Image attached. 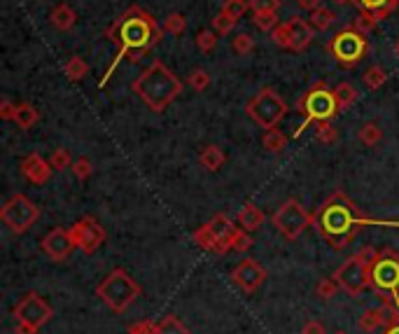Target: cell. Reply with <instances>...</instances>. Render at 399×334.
Masks as SVG:
<instances>
[{"mask_svg":"<svg viewBox=\"0 0 399 334\" xmlns=\"http://www.w3.org/2000/svg\"><path fill=\"white\" fill-rule=\"evenodd\" d=\"M164 33L166 31L157 24V19H154L150 12L143 10L140 5H131V8H128L112 26H108V31H105L108 40L117 44V56H114V61L110 63L108 73L103 75L101 87H105V82L110 80V75L114 73V68L119 66L121 59H128L133 63L140 61L147 51L154 49L159 42H162Z\"/></svg>","mask_w":399,"mask_h":334,"instance_id":"obj_1","label":"cell"},{"mask_svg":"<svg viewBox=\"0 0 399 334\" xmlns=\"http://www.w3.org/2000/svg\"><path fill=\"white\" fill-rule=\"evenodd\" d=\"M366 224L353 199L343 192H334L327 201L313 213V227L332 248H346Z\"/></svg>","mask_w":399,"mask_h":334,"instance_id":"obj_2","label":"cell"},{"mask_svg":"<svg viewBox=\"0 0 399 334\" xmlns=\"http://www.w3.org/2000/svg\"><path fill=\"white\" fill-rule=\"evenodd\" d=\"M133 94H138V99L150 108L152 112H164L173 101L182 94V82L178 80V75L166 66L164 61H154L150 68H145L143 73L133 82Z\"/></svg>","mask_w":399,"mask_h":334,"instance_id":"obj_3","label":"cell"},{"mask_svg":"<svg viewBox=\"0 0 399 334\" xmlns=\"http://www.w3.org/2000/svg\"><path fill=\"white\" fill-rule=\"evenodd\" d=\"M381 250L376 248H362L357 255H353L348 262H343L337 272H334V281L339 283L341 290L348 294H362L366 287H374L371 281V267H374L376 257Z\"/></svg>","mask_w":399,"mask_h":334,"instance_id":"obj_4","label":"cell"},{"mask_svg":"<svg viewBox=\"0 0 399 334\" xmlns=\"http://www.w3.org/2000/svg\"><path fill=\"white\" fill-rule=\"evenodd\" d=\"M96 294H99V299H103V304L110 308V311L124 313L140 297V285L124 269H114V272H110L99 283Z\"/></svg>","mask_w":399,"mask_h":334,"instance_id":"obj_5","label":"cell"},{"mask_svg":"<svg viewBox=\"0 0 399 334\" xmlns=\"http://www.w3.org/2000/svg\"><path fill=\"white\" fill-rule=\"evenodd\" d=\"M297 110L304 115V124L299 126L297 136L308 124H318V122H330L332 117H337L339 110V101L337 92L327 87V82H318L315 87H311L308 92L297 101Z\"/></svg>","mask_w":399,"mask_h":334,"instance_id":"obj_6","label":"cell"},{"mask_svg":"<svg viewBox=\"0 0 399 334\" xmlns=\"http://www.w3.org/2000/svg\"><path fill=\"white\" fill-rule=\"evenodd\" d=\"M327 51L334 56V61L341 68H353L366 56L369 51V40L362 31H357L355 26H346L337 35L327 42Z\"/></svg>","mask_w":399,"mask_h":334,"instance_id":"obj_7","label":"cell"},{"mask_svg":"<svg viewBox=\"0 0 399 334\" xmlns=\"http://www.w3.org/2000/svg\"><path fill=\"white\" fill-rule=\"evenodd\" d=\"M246 112L250 115V119H253L255 124H260L262 128L269 131V128L278 126L280 119L287 115V103L273 87H262L260 92L248 101Z\"/></svg>","mask_w":399,"mask_h":334,"instance_id":"obj_8","label":"cell"},{"mask_svg":"<svg viewBox=\"0 0 399 334\" xmlns=\"http://www.w3.org/2000/svg\"><path fill=\"white\" fill-rule=\"evenodd\" d=\"M236 229H238V224L231 222L224 213H217L205 224H201V227L192 234V239H194L198 248L224 255V253H231V239H234Z\"/></svg>","mask_w":399,"mask_h":334,"instance_id":"obj_9","label":"cell"},{"mask_svg":"<svg viewBox=\"0 0 399 334\" xmlns=\"http://www.w3.org/2000/svg\"><path fill=\"white\" fill-rule=\"evenodd\" d=\"M15 318H17V334H37L42 325L49 323L51 318V306L44 301L40 294L28 292L24 294V299L15 306Z\"/></svg>","mask_w":399,"mask_h":334,"instance_id":"obj_10","label":"cell"},{"mask_svg":"<svg viewBox=\"0 0 399 334\" xmlns=\"http://www.w3.org/2000/svg\"><path fill=\"white\" fill-rule=\"evenodd\" d=\"M271 224L285 236L287 241H294L313 224V215L308 213L297 199H287V201L271 215Z\"/></svg>","mask_w":399,"mask_h":334,"instance_id":"obj_11","label":"cell"},{"mask_svg":"<svg viewBox=\"0 0 399 334\" xmlns=\"http://www.w3.org/2000/svg\"><path fill=\"white\" fill-rule=\"evenodd\" d=\"M0 217L15 234H26L40 217V208L26 194H12L0 208Z\"/></svg>","mask_w":399,"mask_h":334,"instance_id":"obj_12","label":"cell"},{"mask_svg":"<svg viewBox=\"0 0 399 334\" xmlns=\"http://www.w3.org/2000/svg\"><path fill=\"white\" fill-rule=\"evenodd\" d=\"M371 281L381 292H392L397 297L399 290V253L392 248H383L371 267Z\"/></svg>","mask_w":399,"mask_h":334,"instance_id":"obj_13","label":"cell"},{"mask_svg":"<svg viewBox=\"0 0 399 334\" xmlns=\"http://www.w3.org/2000/svg\"><path fill=\"white\" fill-rule=\"evenodd\" d=\"M70 236H73L75 248H80L82 253L92 255L94 250H99L103 246V241H105V229L101 227L99 220H94L92 215H87L70 227Z\"/></svg>","mask_w":399,"mask_h":334,"instance_id":"obj_14","label":"cell"},{"mask_svg":"<svg viewBox=\"0 0 399 334\" xmlns=\"http://www.w3.org/2000/svg\"><path fill=\"white\" fill-rule=\"evenodd\" d=\"M231 281H234L246 294H253L257 287L266 281V269H264L257 260H253V257H246V260H241L234 269H231Z\"/></svg>","mask_w":399,"mask_h":334,"instance_id":"obj_15","label":"cell"},{"mask_svg":"<svg viewBox=\"0 0 399 334\" xmlns=\"http://www.w3.org/2000/svg\"><path fill=\"white\" fill-rule=\"evenodd\" d=\"M40 248L51 262H63L75 248L73 236H70V229L56 227V229L47 231V234L42 236V241H40Z\"/></svg>","mask_w":399,"mask_h":334,"instance_id":"obj_16","label":"cell"},{"mask_svg":"<svg viewBox=\"0 0 399 334\" xmlns=\"http://www.w3.org/2000/svg\"><path fill=\"white\" fill-rule=\"evenodd\" d=\"M285 24L289 31V51H304L315 37L313 24L304 17H292Z\"/></svg>","mask_w":399,"mask_h":334,"instance_id":"obj_17","label":"cell"},{"mask_svg":"<svg viewBox=\"0 0 399 334\" xmlns=\"http://www.w3.org/2000/svg\"><path fill=\"white\" fill-rule=\"evenodd\" d=\"M51 166L47 159H42L37 152H31V154H26V157L22 159V173H24V178L28 180V183H33V185H44L47 180L51 178Z\"/></svg>","mask_w":399,"mask_h":334,"instance_id":"obj_18","label":"cell"},{"mask_svg":"<svg viewBox=\"0 0 399 334\" xmlns=\"http://www.w3.org/2000/svg\"><path fill=\"white\" fill-rule=\"evenodd\" d=\"M357 325H359V330H362V332H366V334L376 332L378 327L388 325V311H385V306L366 308V311L362 313V316H359Z\"/></svg>","mask_w":399,"mask_h":334,"instance_id":"obj_19","label":"cell"},{"mask_svg":"<svg viewBox=\"0 0 399 334\" xmlns=\"http://www.w3.org/2000/svg\"><path fill=\"white\" fill-rule=\"evenodd\" d=\"M264 220H266V217H264V213L255 203H246L238 210V227L246 231H257L264 224Z\"/></svg>","mask_w":399,"mask_h":334,"instance_id":"obj_20","label":"cell"},{"mask_svg":"<svg viewBox=\"0 0 399 334\" xmlns=\"http://www.w3.org/2000/svg\"><path fill=\"white\" fill-rule=\"evenodd\" d=\"M224 162H227V154H224L222 147H217V145H205L203 150L198 152V164L210 173L220 171Z\"/></svg>","mask_w":399,"mask_h":334,"instance_id":"obj_21","label":"cell"},{"mask_svg":"<svg viewBox=\"0 0 399 334\" xmlns=\"http://www.w3.org/2000/svg\"><path fill=\"white\" fill-rule=\"evenodd\" d=\"M355 5L371 12L376 19H385L399 10V0H355Z\"/></svg>","mask_w":399,"mask_h":334,"instance_id":"obj_22","label":"cell"},{"mask_svg":"<svg viewBox=\"0 0 399 334\" xmlns=\"http://www.w3.org/2000/svg\"><path fill=\"white\" fill-rule=\"evenodd\" d=\"M49 22H51V26H54L56 31H70L75 26V22H77V15L73 12V8L70 5H66V3H61V5H56L54 10H51V15H49Z\"/></svg>","mask_w":399,"mask_h":334,"instance_id":"obj_23","label":"cell"},{"mask_svg":"<svg viewBox=\"0 0 399 334\" xmlns=\"http://www.w3.org/2000/svg\"><path fill=\"white\" fill-rule=\"evenodd\" d=\"M357 138L364 147H376L383 140V131H381V126H378L376 122H366V124L359 126Z\"/></svg>","mask_w":399,"mask_h":334,"instance_id":"obj_24","label":"cell"},{"mask_svg":"<svg viewBox=\"0 0 399 334\" xmlns=\"http://www.w3.org/2000/svg\"><path fill=\"white\" fill-rule=\"evenodd\" d=\"M337 101H339V110L343 112V110H348L350 106H355L357 99H359V94H357V89L350 85V82H341V85H337Z\"/></svg>","mask_w":399,"mask_h":334,"instance_id":"obj_25","label":"cell"},{"mask_svg":"<svg viewBox=\"0 0 399 334\" xmlns=\"http://www.w3.org/2000/svg\"><path fill=\"white\" fill-rule=\"evenodd\" d=\"M63 73L68 75V80L80 82L89 75V66L82 56H70V59L66 61V66H63Z\"/></svg>","mask_w":399,"mask_h":334,"instance_id":"obj_26","label":"cell"},{"mask_svg":"<svg viewBox=\"0 0 399 334\" xmlns=\"http://www.w3.org/2000/svg\"><path fill=\"white\" fill-rule=\"evenodd\" d=\"M362 80H364L366 89H371V92H374V89L383 87L385 82H388V70H385L383 66H369L364 70Z\"/></svg>","mask_w":399,"mask_h":334,"instance_id":"obj_27","label":"cell"},{"mask_svg":"<svg viewBox=\"0 0 399 334\" xmlns=\"http://www.w3.org/2000/svg\"><path fill=\"white\" fill-rule=\"evenodd\" d=\"M37 119H40V112H37L35 108L31 106V103H19L17 117H15V122L19 124V128H31Z\"/></svg>","mask_w":399,"mask_h":334,"instance_id":"obj_28","label":"cell"},{"mask_svg":"<svg viewBox=\"0 0 399 334\" xmlns=\"http://www.w3.org/2000/svg\"><path fill=\"white\" fill-rule=\"evenodd\" d=\"M154 334H189V330L176 316H166L154 323Z\"/></svg>","mask_w":399,"mask_h":334,"instance_id":"obj_29","label":"cell"},{"mask_svg":"<svg viewBox=\"0 0 399 334\" xmlns=\"http://www.w3.org/2000/svg\"><path fill=\"white\" fill-rule=\"evenodd\" d=\"M308 22L313 24V28H315V31H327L334 22H337V15H334L332 10H327V8H318V10H313V12H311Z\"/></svg>","mask_w":399,"mask_h":334,"instance_id":"obj_30","label":"cell"},{"mask_svg":"<svg viewBox=\"0 0 399 334\" xmlns=\"http://www.w3.org/2000/svg\"><path fill=\"white\" fill-rule=\"evenodd\" d=\"M262 143H264V147H266L269 152H280V150H285L287 136L282 131H278V128H269V131L264 133Z\"/></svg>","mask_w":399,"mask_h":334,"instance_id":"obj_31","label":"cell"},{"mask_svg":"<svg viewBox=\"0 0 399 334\" xmlns=\"http://www.w3.org/2000/svg\"><path fill=\"white\" fill-rule=\"evenodd\" d=\"M162 28L166 31V33H173V35H182L185 28H187V17L182 15V12H173V15H169L164 19Z\"/></svg>","mask_w":399,"mask_h":334,"instance_id":"obj_32","label":"cell"},{"mask_svg":"<svg viewBox=\"0 0 399 334\" xmlns=\"http://www.w3.org/2000/svg\"><path fill=\"white\" fill-rule=\"evenodd\" d=\"M231 49H234V54L238 56H248L250 51L255 49V37L250 33H238L234 37V42H231Z\"/></svg>","mask_w":399,"mask_h":334,"instance_id":"obj_33","label":"cell"},{"mask_svg":"<svg viewBox=\"0 0 399 334\" xmlns=\"http://www.w3.org/2000/svg\"><path fill=\"white\" fill-rule=\"evenodd\" d=\"M238 24V19L236 17H231L229 12H220L215 19H212V26H215V31H217V35H227L234 31V26Z\"/></svg>","mask_w":399,"mask_h":334,"instance_id":"obj_34","label":"cell"},{"mask_svg":"<svg viewBox=\"0 0 399 334\" xmlns=\"http://www.w3.org/2000/svg\"><path fill=\"white\" fill-rule=\"evenodd\" d=\"M187 82H189V87L194 89V92H205V89L210 87V75H208V70L194 68V70L189 73Z\"/></svg>","mask_w":399,"mask_h":334,"instance_id":"obj_35","label":"cell"},{"mask_svg":"<svg viewBox=\"0 0 399 334\" xmlns=\"http://www.w3.org/2000/svg\"><path fill=\"white\" fill-rule=\"evenodd\" d=\"M337 138H339V133L330 122H318V131H315V140H318V143L332 145V143H337Z\"/></svg>","mask_w":399,"mask_h":334,"instance_id":"obj_36","label":"cell"},{"mask_svg":"<svg viewBox=\"0 0 399 334\" xmlns=\"http://www.w3.org/2000/svg\"><path fill=\"white\" fill-rule=\"evenodd\" d=\"M337 290H339V283L334 281V276L332 278L318 281V285H315V294H318V299H323V301H330L334 294H337Z\"/></svg>","mask_w":399,"mask_h":334,"instance_id":"obj_37","label":"cell"},{"mask_svg":"<svg viewBox=\"0 0 399 334\" xmlns=\"http://www.w3.org/2000/svg\"><path fill=\"white\" fill-rule=\"evenodd\" d=\"M196 47L201 49L203 54H210V51L217 47V31H198Z\"/></svg>","mask_w":399,"mask_h":334,"instance_id":"obj_38","label":"cell"},{"mask_svg":"<svg viewBox=\"0 0 399 334\" xmlns=\"http://www.w3.org/2000/svg\"><path fill=\"white\" fill-rule=\"evenodd\" d=\"M378 22H381V19H376L374 15H371V12L362 10V12H359V17L355 19V24H353V26H355L357 31H362V33L366 35V33H371V31H376Z\"/></svg>","mask_w":399,"mask_h":334,"instance_id":"obj_39","label":"cell"},{"mask_svg":"<svg viewBox=\"0 0 399 334\" xmlns=\"http://www.w3.org/2000/svg\"><path fill=\"white\" fill-rule=\"evenodd\" d=\"M253 24L260 31H273L275 26H278V15H275V12H257Z\"/></svg>","mask_w":399,"mask_h":334,"instance_id":"obj_40","label":"cell"},{"mask_svg":"<svg viewBox=\"0 0 399 334\" xmlns=\"http://www.w3.org/2000/svg\"><path fill=\"white\" fill-rule=\"evenodd\" d=\"M49 166L54 171H63V169H68L70 166V162H73V159H70V152L68 150H63V147H59V150H54L49 154Z\"/></svg>","mask_w":399,"mask_h":334,"instance_id":"obj_41","label":"cell"},{"mask_svg":"<svg viewBox=\"0 0 399 334\" xmlns=\"http://www.w3.org/2000/svg\"><path fill=\"white\" fill-rule=\"evenodd\" d=\"M271 40L275 47L280 49H289V31H287V24H278L275 28L271 31Z\"/></svg>","mask_w":399,"mask_h":334,"instance_id":"obj_42","label":"cell"},{"mask_svg":"<svg viewBox=\"0 0 399 334\" xmlns=\"http://www.w3.org/2000/svg\"><path fill=\"white\" fill-rule=\"evenodd\" d=\"M250 10L255 12H278L280 8V0H248Z\"/></svg>","mask_w":399,"mask_h":334,"instance_id":"obj_43","label":"cell"},{"mask_svg":"<svg viewBox=\"0 0 399 334\" xmlns=\"http://www.w3.org/2000/svg\"><path fill=\"white\" fill-rule=\"evenodd\" d=\"M73 173H75L77 180H87V178L94 173V166H92V162H89L87 157H80V159H77V162L73 164Z\"/></svg>","mask_w":399,"mask_h":334,"instance_id":"obj_44","label":"cell"},{"mask_svg":"<svg viewBox=\"0 0 399 334\" xmlns=\"http://www.w3.org/2000/svg\"><path fill=\"white\" fill-rule=\"evenodd\" d=\"M248 8L250 5L246 3V0H227V3H224V12H229L231 17H236V19H241L243 15H246L248 12Z\"/></svg>","mask_w":399,"mask_h":334,"instance_id":"obj_45","label":"cell"},{"mask_svg":"<svg viewBox=\"0 0 399 334\" xmlns=\"http://www.w3.org/2000/svg\"><path fill=\"white\" fill-rule=\"evenodd\" d=\"M17 108H19V106H15V103H12V101L5 99L3 103H0V117L15 122V117H17Z\"/></svg>","mask_w":399,"mask_h":334,"instance_id":"obj_46","label":"cell"},{"mask_svg":"<svg viewBox=\"0 0 399 334\" xmlns=\"http://www.w3.org/2000/svg\"><path fill=\"white\" fill-rule=\"evenodd\" d=\"M301 334H327V330L320 320H308V323L301 327Z\"/></svg>","mask_w":399,"mask_h":334,"instance_id":"obj_47","label":"cell"},{"mask_svg":"<svg viewBox=\"0 0 399 334\" xmlns=\"http://www.w3.org/2000/svg\"><path fill=\"white\" fill-rule=\"evenodd\" d=\"M128 334H154V323H138V325H133L131 330H128Z\"/></svg>","mask_w":399,"mask_h":334,"instance_id":"obj_48","label":"cell"},{"mask_svg":"<svg viewBox=\"0 0 399 334\" xmlns=\"http://www.w3.org/2000/svg\"><path fill=\"white\" fill-rule=\"evenodd\" d=\"M299 10H306V12H313L318 8H323V0H297Z\"/></svg>","mask_w":399,"mask_h":334,"instance_id":"obj_49","label":"cell"},{"mask_svg":"<svg viewBox=\"0 0 399 334\" xmlns=\"http://www.w3.org/2000/svg\"><path fill=\"white\" fill-rule=\"evenodd\" d=\"M385 334H399V323H392L390 327H388V332Z\"/></svg>","mask_w":399,"mask_h":334,"instance_id":"obj_50","label":"cell"},{"mask_svg":"<svg viewBox=\"0 0 399 334\" xmlns=\"http://www.w3.org/2000/svg\"><path fill=\"white\" fill-rule=\"evenodd\" d=\"M392 49H395V54H397V59H399V37L395 40V44H392Z\"/></svg>","mask_w":399,"mask_h":334,"instance_id":"obj_51","label":"cell"},{"mask_svg":"<svg viewBox=\"0 0 399 334\" xmlns=\"http://www.w3.org/2000/svg\"><path fill=\"white\" fill-rule=\"evenodd\" d=\"M337 5H348V3H355V0H334Z\"/></svg>","mask_w":399,"mask_h":334,"instance_id":"obj_52","label":"cell"},{"mask_svg":"<svg viewBox=\"0 0 399 334\" xmlns=\"http://www.w3.org/2000/svg\"><path fill=\"white\" fill-rule=\"evenodd\" d=\"M334 334H348V332H343V330H339V332H334Z\"/></svg>","mask_w":399,"mask_h":334,"instance_id":"obj_53","label":"cell"}]
</instances>
